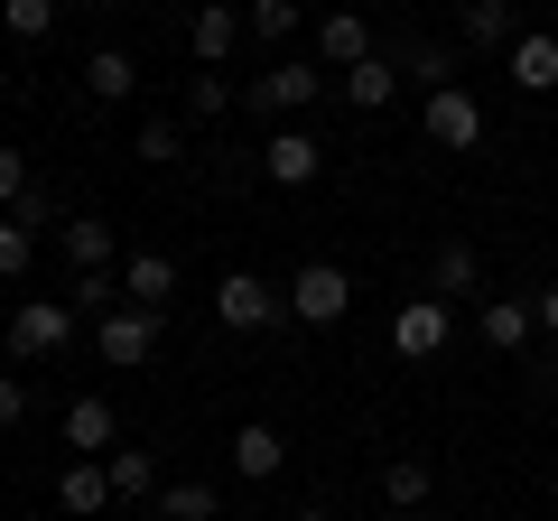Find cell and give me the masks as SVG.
Instances as JSON below:
<instances>
[{
	"instance_id": "cell-20",
	"label": "cell",
	"mask_w": 558,
	"mask_h": 521,
	"mask_svg": "<svg viewBox=\"0 0 558 521\" xmlns=\"http://www.w3.org/2000/svg\"><path fill=\"white\" fill-rule=\"evenodd\" d=\"M336 94L354 102V112H391V94H400V57H363L354 75H336Z\"/></svg>"
},
{
	"instance_id": "cell-7",
	"label": "cell",
	"mask_w": 558,
	"mask_h": 521,
	"mask_svg": "<svg viewBox=\"0 0 558 521\" xmlns=\"http://www.w3.org/2000/svg\"><path fill=\"white\" fill-rule=\"evenodd\" d=\"M260 178H270V186H317L326 178V141L299 131V121H279L270 141H260Z\"/></svg>"
},
{
	"instance_id": "cell-4",
	"label": "cell",
	"mask_w": 558,
	"mask_h": 521,
	"mask_svg": "<svg viewBox=\"0 0 558 521\" xmlns=\"http://www.w3.org/2000/svg\"><path fill=\"white\" fill-rule=\"evenodd\" d=\"M94 354L112 363V373H140V363L159 354V307H131V299L102 307V317H94Z\"/></svg>"
},
{
	"instance_id": "cell-22",
	"label": "cell",
	"mask_w": 558,
	"mask_h": 521,
	"mask_svg": "<svg viewBox=\"0 0 558 521\" xmlns=\"http://www.w3.org/2000/svg\"><path fill=\"white\" fill-rule=\"evenodd\" d=\"M57 242H65V260H75V270H112V260H121V233H112L102 215H75Z\"/></svg>"
},
{
	"instance_id": "cell-8",
	"label": "cell",
	"mask_w": 558,
	"mask_h": 521,
	"mask_svg": "<svg viewBox=\"0 0 558 521\" xmlns=\"http://www.w3.org/2000/svg\"><path fill=\"white\" fill-rule=\"evenodd\" d=\"M418 121H428L438 149H484V102L465 94V84H438V94L418 102Z\"/></svg>"
},
{
	"instance_id": "cell-35",
	"label": "cell",
	"mask_w": 558,
	"mask_h": 521,
	"mask_svg": "<svg viewBox=\"0 0 558 521\" xmlns=\"http://www.w3.org/2000/svg\"><path fill=\"white\" fill-rule=\"evenodd\" d=\"M289 521H336V512H317V502H307V512H289Z\"/></svg>"
},
{
	"instance_id": "cell-33",
	"label": "cell",
	"mask_w": 558,
	"mask_h": 521,
	"mask_svg": "<svg viewBox=\"0 0 558 521\" xmlns=\"http://www.w3.org/2000/svg\"><path fill=\"white\" fill-rule=\"evenodd\" d=\"M531 307H539V336H549V344H558V289H539V299H531Z\"/></svg>"
},
{
	"instance_id": "cell-24",
	"label": "cell",
	"mask_w": 558,
	"mask_h": 521,
	"mask_svg": "<svg viewBox=\"0 0 558 521\" xmlns=\"http://www.w3.org/2000/svg\"><path fill=\"white\" fill-rule=\"evenodd\" d=\"M428 494H438V475H428V457H391V465H381V502H391V512H418Z\"/></svg>"
},
{
	"instance_id": "cell-30",
	"label": "cell",
	"mask_w": 558,
	"mask_h": 521,
	"mask_svg": "<svg viewBox=\"0 0 558 521\" xmlns=\"http://www.w3.org/2000/svg\"><path fill=\"white\" fill-rule=\"evenodd\" d=\"M20 196H28V149H20V141H0V215H10Z\"/></svg>"
},
{
	"instance_id": "cell-36",
	"label": "cell",
	"mask_w": 558,
	"mask_h": 521,
	"mask_svg": "<svg viewBox=\"0 0 558 521\" xmlns=\"http://www.w3.org/2000/svg\"><path fill=\"white\" fill-rule=\"evenodd\" d=\"M381 521H418V512H391V502H381Z\"/></svg>"
},
{
	"instance_id": "cell-9",
	"label": "cell",
	"mask_w": 558,
	"mask_h": 521,
	"mask_svg": "<svg viewBox=\"0 0 558 521\" xmlns=\"http://www.w3.org/2000/svg\"><path fill=\"white\" fill-rule=\"evenodd\" d=\"M363 57H381L373 20H363V10H326V20H317V65H326V75H354Z\"/></svg>"
},
{
	"instance_id": "cell-19",
	"label": "cell",
	"mask_w": 558,
	"mask_h": 521,
	"mask_svg": "<svg viewBox=\"0 0 558 521\" xmlns=\"http://www.w3.org/2000/svg\"><path fill=\"white\" fill-rule=\"evenodd\" d=\"M457 20H465V47H484V57H512V38H521V10H512V0H465Z\"/></svg>"
},
{
	"instance_id": "cell-27",
	"label": "cell",
	"mask_w": 558,
	"mask_h": 521,
	"mask_svg": "<svg viewBox=\"0 0 558 521\" xmlns=\"http://www.w3.org/2000/svg\"><path fill=\"white\" fill-rule=\"evenodd\" d=\"M186 112H196V121H223V112H233V84H223V65H196V75H186Z\"/></svg>"
},
{
	"instance_id": "cell-34",
	"label": "cell",
	"mask_w": 558,
	"mask_h": 521,
	"mask_svg": "<svg viewBox=\"0 0 558 521\" xmlns=\"http://www.w3.org/2000/svg\"><path fill=\"white\" fill-rule=\"evenodd\" d=\"M539 381H549V391H558V344H549V354H539Z\"/></svg>"
},
{
	"instance_id": "cell-18",
	"label": "cell",
	"mask_w": 558,
	"mask_h": 521,
	"mask_svg": "<svg viewBox=\"0 0 558 521\" xmlns=\"http://www.w3.org/2000/svg\"><path fill=\"white\" fill-rule=\"evenodd\" d=\"M121 299L168 317V299H178V260H168V252H131V260H121Z\"/></svg>"
},
{
	"instance_id": "cell-12",
	"label": "cell",
	"mask_w": 558,
	"mask_h": 521,
	"mask_svg": "<svg viewBox=\"0 0 558 521\" xmlns=\"http://www.w3.org/2000/svg\"><path fill=\"white\" fill-rule=\"evenodd\" d=\"M112 475H102V457H75V465H65V475H57V512L65 521H102V512H112Z\"/></svg>"
},
{
	"instance_id": "cell-13",
	"label": "cell",
	"mask_w": 558,
	"mask_h": 521,
	"mask_svg": "<svg viewBox=\"0 0 558 521\" xmlns=\"http://www.w3.org/2000/svg\"><path fill=\"white\" fill-rule=\"evenodd\" d=\"M223 457H233V475H242V484H270L279 465H289V438H279L270 420H242V428H233V447H223Z\"/></svg>"
},
{
	"instance_id": "cell-11",
	"label": "cell",
	"mask_w": 558,
	"mask_h": 521,
	"mask_svg": "<svg viewBox=\"0 0 558 521\" xmlns=\"http://www.w3.org/2000/svg\"><path fill=\"white\" fill-rule=\"evenodd\" d=\"M38 223H47V196L28 186V196L0 215V280H28V260H38Z\"/></svg>"
},
{
	"instance_id": "cell-37",
	"label": "cell",
	"mask_w": 558,
	"mask_h": 521,
	"mask_svg": "<svg viewBox=\"0 0 558 521\" xmlns=\"http://www.w3.org/2000/svg\"><path fill=\"white\" fill-rule=\"evenodd\" d=\"M512 10H521V0H512Z\"/></svg>"
},
{
	"instance_id": "cell-17",
	"label": "cell",
	"mask_w": 558,
	"mask_h": 521,
	"mask_svg": "<svg viewBox=\"0 0 558 521\" xmlns=\"http://www.w3.org/2000/svg\"><path fill=\"white\" fill-rule=\"evenodd\" d=\"M475 336L494 344V354H521V344L539 336V307H531V299H484V307H475Z\"/></svg>"
},
{
	"instance_id": "cell-15",
	"label": "cell",
	"mask_w": 558,
	"mask_h": 521,
	"mask_svg": "<svg viewBox=\"0 0 558 521\" xmlns=\"http://www.w3.org/2000/svg\"><path fill=\"white\" fill-rule=\"evenodd\" d=\"M65 447H75V457H112V447H121V420H112V401H102V391L65 401Z\"/></svg>"
},
{
	"instance_id": "cell-28",
	"label": "cell",
	"mask_w": 558,
	"mask_h": 521,
	"mask_svg": "<svg viewBox=\"0 0 558 521\" xmlns=\"http://www.w3.org/2000/svg\"><path fill=\"white\" fill-rule=\"evenodd\" d=\"M0 28H10L20 47H38L47 28H57V0H0Z\"/></svg>"
},
{
	"instance_id": "cell-31",
	"label": "cell",
	"mask_w": 558,
	"mask_h": 521,
	"mask_svg": "<svg viewBox=\"0 0 558 521\" xmlns=\"http://www.w3.org/2000/svg\"><path fill=\"white\" fill-rule=\"evenodd\" d=\"M410 75L428 84V94H438V84H457V57H447V47H418V57H410Z\"/></svg>"
},
{
	"instance_id": "cell-32",
	"label": "cell",
	"mask_w": 558,
	"mask_h": 521,
	"mask_svg": "<svg viewBox=\"0 0 558 521\" xmlns=\"http://www.w3.org/2000/svg\"><path fill=\"white\" fill-rule=\"evenodd\" d=\"M20 420H28V381L0 373V428H20Z\"/></svg>"
},
{
	"instance_id": "cell-2",
	"label": "cell",
	"mask_w": 558,
	"mask_h": 521,
	"mask_svg": "<svg viewBox=\"0 0 558 521\" xmlns=\"http://www.w3.org/2000/svg\"><path fill=\"white\" fill-rule=\"evenodd\" d=\"M75 344V299H20L10 307V363H57Z\"/></svg>"
},
{
	"instance_id": "cell-3",
	"label": "cell",
	"mask_w": 558,
	"mask_h": 521,
	"mask_svg": "<svg viewBox=\"0 0 558 521\" xmlns=\"http://www.w3.org/2000/svg\"><path fill=\"white\" fill-rule=\"evenodd\" d=\"M317 94H326V65L317 57H270L252 75V94H242V112H279V121H289V112H307Z\"/></svg>"
},
{
	"instance_id": "cell-26",
	"label": "cell",
	"mask_w": 558,
	"mask_h": 521,
	"mask_svg": "<svg viewBox=\"0 0 558 521\" xmlns=\"http://www.w3.org/2000/svg\"><path fill=\"white\" fill-rule=\"evenodd\" d=\"M242 28H252L260 47H289V38L307 28V10H299V0H252V10H242Z\"/></svg>"
},
{
	"instance_id": "cell-21",
	"label": "cell",
	"mask_w": 558,
	"mask_h": 521,
	"mask_svg": "<svg viewBox=\"0 0 558 521\" xmlns=\"http://www.w3.org/2000/svg\"><path fill=\"white\" fill-rule=\"evenodd\" d=\"M84 94H94V102H131V94H140L131 47H94V57H84Z\"/></svg>"
},
{
	"instance_id": "cell-29",
	"label": "cell",
	"mask_w": 558,
	"mask_h": 521,
	"mask_svg": "<svg viewBox=\"0 0 558 521\" xmlns=\"http://www.w3.org/2000/svg\"><path fill=\"white\" fill-rule=\"evenodd\" d=\"M131 159H149V168H178V159H186V131H178V121H140Z\"/></svg>"
},
{
	"instance_id": "cell-23",
	"label": "cell",
	"mask_w": 558,
	"mask_h": 521,
	"mask_svg": "<svg viewBox=\"0 0 558 521\" xmlns=\"http://www.w3.org/2000/svg\"><path fill=\"white\" fill-rule=\"evenodd\" d=\"M102 475H112L121 502H149V494H159V457H149V447H112V457H102Z\"/></svg>"
},
{
	"instance_id": "cell-25",
	"label": "cell",
	"mask_w": 558,
	"mask_h": 521,
	"mask_svg": "<svg viewBox=\"0 0 558 521\" xmlns=\"http://www.w3.org/2000/svg\"><path fill=\"white\" fill-rule=\"evenodd\" d=\"M223 512V494L205 475H178V484H159V521H215Z\"/></svg>"
},
{
	"instance_id": "cell-6",
	"label": "cell",
	"mask_w": 558,
	"mask_h": 521,
	"mask_svg": "<svg viewBox=\"0 0 558 521\" xmlns=\"http://www.w3.org/2000/svg\"><path fill=\"white\" fill-rule=\"evenodd\" d=\"M447 336H457V307H447V299H400L391 307V354L400 363H438Z\"/></svg>"
},
{
	"instance_id": "cell-16",
	"label": "cell",
	"mask_w": 558,
	"mask_h": 521,
	"mask_svg": "<svg viewBox=\"0 0 558 521\" xmlns=\"http://www.w3.org/2000/svg\"><path fill=\"white\" fill-rule=\"evenodd\" d=\"M502 75H512L521 94H558V38H549V28H521L512 57H502Z\"/></svg>"
},
{
	"instance_id": "cell-5",
	"label": "cell",
	"mask_w": 558,
	"mask_h": 521,
	"mask_svg": "<svg viewBox=\"0 0 558 521\" xmlns=\"http://www.w3.org/2000/svg\"><path fill=\"white\" fill-rule=\"evenodd\" d=\"M289 317L299 326H344L354 317V270L344 260H307L299 280H289Z\"/></svg>"
},
{
	"instance_id": "cell-10",
	"label": "cell",
	"mask_w": 558,
	"mask_h": 521,
	"mask_svg": "<svg viewBox=\"0 0 558 521\" xmlns=\"http://www.w3.org/2000/svg\"><path fill=\"white\" fill-rule=\"evenodd\" d=\"M475 289H484V252H475L465 233H447L438 252H428V299L457 307V299H475Z\"/></svg>"
},
{
	"instance_id": "cell-14",
	"label": "cell",
	"mask_w": 558,
	"mask_h": 521,
	"mask_svg": "<svg viewBox=\"0 0 558 521\" xmlns=\"http://www.w3.org/2000/svg\"><path fill=\"white\" fill-rule=\"evenodd\" d=\"M233 47H242V10H233V0H205L196 20H186V57H196V65H223Z\"/></svg>"
},
{
	"instance_id": "cell-1",
	"label": "cell",
	"mask_w": 558,
	"mask_h": 521,
	"mask_svg": "<svg viewBox=\"0 0 558 521\" xmlns=\"http://www.w3.org/2000/svg\"><path fill=\"white\" fill-rule=\"evenodd\" d=\"M289 317V289L260 280V270H223L215 280V326H233V336H270V326Z\"/></svg>"
}]
</instances>
